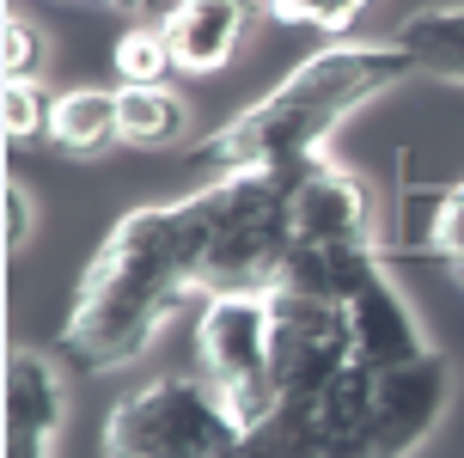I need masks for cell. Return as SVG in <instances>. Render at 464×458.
Returning a JSON list of instances; mask_svg holds the SVG:
<instances>
[{"instance_id":"cell-1","label":"cell","mask_w":464,"mask_h":458,"mask_svg":"<svg viewBox=\"0 0 464 458\" xmlns=\"http://www.w3.org/2000/svg\"><path fill=\"white\" fill-rule=\"evenodd\" d=\"M202 251L208 220L196 196L122 214L92 269L80 275V299L68 318V348L86 366H122L160 336V324L184 306L189 287H202Z\"/></svg>"},{"instance_id":"cell-2","label":"cell","mask_w":464,"mask_h":458,"mask_svg":"<svg viewBox=\"0 0 464 458\" xmlns=\"http://www.w3.org/2000/svg\"><path fill=\"white\" fill-rule=\"evenodd\" d=\"M416 62L397 44H336L318 49L312 62L287 73L269 98H256L251 111H238L214 141V160L238 171V165H276V160H324L330 129L354 116L367 98L397 86Z\"/></svg>"},{"instance_id":"cell-3","label":"cell","mask_w":464,"mask_h":458,"mask_svg":"<svg viewBox=\"0 0 464 458\" xmlns=\"http://www.w3.org/2000/svg\"><path fill=\"white\" fill-rule=\"evenodd\" d=\"M324 160H276L220 171V183L196 190V208L208 220L202 251V287L208 294H269L281 281V263L294 251L287 202Z\"/></svg>"},{"instance_id":"cell-4","label":"cell","mask_w":464,"mask_h":458,"mask_svg":"<svg viewBox=\"0 0 464 458\" xmlns=\"http://www.w3.org/2000/svg\"><path fill=\"white\" fill-rule=\"evenodd\" d=\"M238 434L245 428L232 422L220 385L153 379L111 410L104 458H232Z\"/></svg>"},{"instance_id":"cell-5","label":"cell","mask_w":464,"mask_h":458,"mask_svg":"<svg viewBox=\"0 0 464 458\" xmlns=\"http://www.w3.org/2000/svg\"><path fill=\"white\" fill-rule=\"evenodd\" d=\"M269 324H276V336H269V373H276L281 397H294V404H312L354 361L348 318H343V306H330V299L294 294V287H269Z\"/></svg>"},{"instance_id":"cell-6","label":"cell","mask_w":464,"mask_h":458,"mask_svg":"<svg viewBox=\"0 0 464 458\" xmlns=\"http://www.w3.org/2000/svg\"><path fill=\"white\" fill-rule=\"evenodd\" d=\"M446 361L428 348L421 361L392 366L379 373V391H372V440H379V458H410L421 440L434 434V422L446 410Z\"/></svg>"},{"instance_id":"cell-7","label":"cell","mask_w":464,"mask_h":458,"mask_svg":"<svg viewBox=\"0 0 464 458\" xmlns=\"http://www.w3.org/2000/svg\"><path fill=\"white\" fill-rule=\"evenodd\" d=\"M269 336H276L269 294H214L202 306V324H196V343H202L214 385H238V379L269 373Z\"/></svg>"},{"instance_id":"cell-8","label":"cell","mask_w":464,"mask_h":458,"mask_svg":"<svg viewBox=\"0 0 464 458\" xmlns=\"http://www.w3.org/2000/svg\"><path fill=\"white\" fill-rule=\"evenodd\" d=\"M372 281H385V257L372 239H294V251L281 263L276 287H294V294L330 299V306H348L361 299Z\"/></svg>"},{"instance_id":"cell-9","label":"cell","mask_w":464,"mask_h":458,"mask_svg":"<svg viewBox=\"0 0 464 458\" xmlns=\"http://www.w3.org/2000/svg\"><path fill=\"white\" fill-rule=\"evenodd\" d=\"M251 37V0H171L165 44L178 73H220Z\"/></svg>"},{"instance_id":"cell-10","label":"cell","mask_w":464,"mask_h":458,"mask_svg":"<svg viewBox=\"0 0 464 458\" xmlns=\"http://www.w3.org/2000/svg\"><path fill=\"white\" fill-rule=\"evenodd\" d=\"M343 318H348L354 361L372 366V373H392V366H410L428 355V336H421L416 312H410V299L397 294L392 281H372L361 299H348Z\"/></svg>"},{"instance_id":"cell-11","label":"cell","mask_w":464,"mask_h":458,"mask_svg":"<svg viewBox=\"0 0 464 458\" xmlns=\"http://www.w3.org/2000/svg\"><path fill=\"white\" fill-rule=\"evenodd\" d=\"M294 239H367V190L343 165H318L287 202Z\"/></svg>"},{"instance_id":"cell-12","label":"cell","mask_w":464,"mask_h":458,"mask_svg":"<svg viewBox=\"0 0 464 458\" xmlns=\"http://www.w3.org/2000/svg\"><path fill=\"white\" fill-rule=\"evenodd\" d=\"M49 141H55L62 153H104L111 141H122L116 92H104V86H68L62 98H49Z\"/></svg>"},{"instance_id":"cell-13","label":"cell","mask_w":464,"mask_h":458,"mask_svg":"<svg viewBox=\"0 0 464 458\" xmlns=\"http://www.w3.org/2000/svg\"><path fill=\"white\" fill-rule=\"evenodd\" d=\"M392 44L416 62V73H440V80H459L464 86V6H428V13H410Z\"/></svg>"},{"instance_id":"cell-14","label":"cell","mask_w":464,"mask_h":458,"mask_svg":"<svg viewBox=\"0 0 464 458\" xmlns=\"http://www.w3.org/2000/svg\"><path fill=\"white\" fill-rule=\"evenodd\" d=\"M116 116H122V141L129 147H171L184 141V98L171 86H122L116 92Z\"/></svg>"},{"instance_id":"cell-15","label":"cell","mask_w":464,"mask_h":458,"mask_svg":"<svg viewBox=\"0 0 464 458\" xmlns=\"http://www.w3.org/2000/svg\"><path fill=\"white\" fill-rule=\"evenodd\" d=\"M116 73L122 86H165V73H178L171 62V44H165V24H129L116 37Z\"/></svg>"},{"instance_id":"cell-16","label":"cell","mask_w":464,"mask_h":458,"mask_svg":"<svg viewBox=\"0 0 464 458\" xmlns=\"http://www.w3.org/2000/svg\"><path fill=\"white\" fill-rule=\"evenodd\" d=\"M0 129H6V141L49 135V98L31 80H6V92H0Z\"/></svg>"},{"instance_id":"cell-17","label":"cell","mask_w":464,"mask_h":458,"mask_svg":"<svg viewBox=\"0 0 464 458\" xmlns=\"http://www.w3.org/2000/svg\"><path fill=\"white\" fill-rule=\"evenodd\" d=\"M367 13V0H276V19L312 24V31H348Z\"/></svg>"},{"instance_id":"cell-18","label":"cell","mask_w":464,"mask_h":458,"mask_svg":"<svg viewBox=\"0 0 464 458\" xmlns=\"http://www.w3.org/2000/svg\"><path fill=\"white\" fill-rule=\"evenodd\" d=\"M37 68H44V37H37V24L6 19V37H0V73H6V80H31Z\"/></svg>"},{"instance_id":"cell-19","label":"cell","mask_w":464,"mask_h":458,"mask_svg":"<svg viewBox=\"0 0 464 458\" xmlns=\"http://www.w3.org/2000/svg\"><path fill=\"white\" fill-rule=\"evenodd\" d=\"M434 251H446V257H459L464 263V183H452L440 202H434Z\"/></svg>"},{"instance_id":"cell-20","label":"cell","mask_w":464,"mask_h":458,"mask_svg":"<svg viewBox=\"0 0 464 458\" xmlns=\"http://www.w3.org/2000/svg\"><path fill=\"white\" fill-rule=\"evenodd\" d=\"M31 196H24V183H6V251H19L24 239H31Z\"/></svg>"},{"instance_id":"cell-21","label":"cell","mask_w":464,"mask_h":458,"mask_svg":"<svg viewBox=\"0 0 464 458\" xmlns=\"http://www.w3.org/2000/svg\"><path fill=\"white\" fill-rule=\"evenodd\" d=\"M116 6H122V13H129V19H147V13H160V6H165V0H116Z\"/></svg>"}]
</instances>
